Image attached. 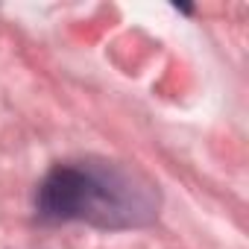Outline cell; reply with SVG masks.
Segmentation results:
<instances>
[{"instance_id": "1", "label": "cell", "mask_w": 249, "mask_h": 249, "mask_svg": "<svg viewBox=\"0 0 249 249\" xmlns=\"http://www.w3.org/2000/svg\"><path fill=\"white\" fill-rule=\"evenodd\" d=\"M36 214L47 223H85L94 229H138L156 220L159 191L117 161H59L36 188Z\"/></svg>"}]
</instances>
